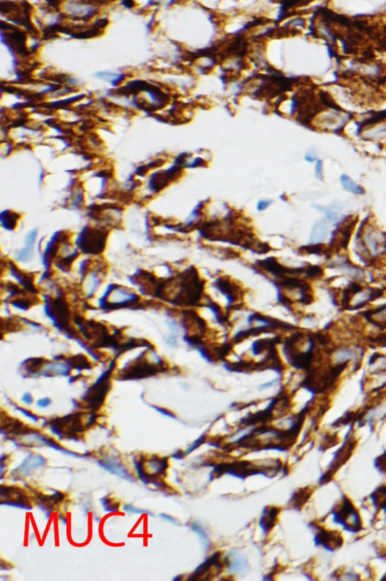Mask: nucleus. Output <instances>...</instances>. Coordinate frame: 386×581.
<instances>
[{"mask_svg":"<svg viewBox=\"0 0 386 581\" xmlns=\"http://www.w3.org/2000/svg\"><path fill=\"white\" fill-rule=\"evenodd\" d=\"M354 253L366 266H374L386 256V233L366 216L356 231Z\"/></svg>","mask_w":386,"mask_h":581,"instance_id":"f257e3e1","label":"nucleus"},{"mask_svg":"<svg viewBox=\"0 0 386 581\" xmlns=\"http://www.w3.org/2000/svg\"><path fill=\"white\" fill-rule=\"evenodd\" d=\"M384 289L363 286L362 283L349 281L340 292L337 306L339 311H359L371 302L383 297Z\"/></svg>","mask_w":386,"mask_h":581,"instance_id":"f03ea898","label":"nucleus"},{"mask_svg":"<svg viewBox=\"0 0 386 581\" xmlns=\"http://www.w3.org/2000/svg\"><path fill=\"white\" fill-rule=\"evenodd\" d=\"M333 519L350 532L355 533L361 528V520L355 507L348 498H343L342 504L333 511Z\"/></svg>","mask_w":386,"mask_h":581,"instance_id":"7ed1b4c3","label":"nucleus"},{"mask_svg":"<svg viewBox=\"0 0 386 581\" xmlns=\"http://www.w3.org/2000/svg\"><path fill=\"white\" fill-rule=\"evenodd\" d=\"M328 267L342 272L344 276L348 278L349 281L362 283L366 278L364 270L360 266L351 263L348 256L345 254H336L335 259L329 263Z\"/></svg>","mask_w":386,"mask_h":581,"instance_id":"20e7f679","label":"nucleus"},{"mask_svg":"<svg viewBox=\"0 0 386 581\" xmlns=\"http://www.w3.org/2000/svg\"><path fill=\"white\" fill-rule=\"evenodd\" d=\"M106 238L107 233L102 230L85 229L80 235L78 245L86 254H96L103 251Z\"/></svg>","mask_w":386,"mask_h":581,"instance_id":"39448f33","label":"nucleus"},{"mask_svg":"<svg viewBox=\"0 0 386 581\" xmlns=\"http://www.w3.org/2000/svg\"><path fill=\"white\" fill-rule=\"evenodd\" d=\"M356 314L378 330H386V302L366 311H358Z\"/></svg>","mask_w":386,"mask_h":581,"instance_id":"423d86ee","label":"nucleus"},{"mask_svg":"<svg viewBox=\"0 0 386 581\" xmlns=\"http://www.w3.org/2000/svg\"><path fill=\"white\" fill-rule=\"evenodd\" d=\"M316 543L324 546L328 550H335L340 547L342 544V539L340 534L337 532L326 531L325 530H320L317 534Z\"/></svg>","mask_w":386,"mask_h":581,"instance_id":"0eeeda50","label":"nucleus"},{"mask_svg":"<svg viewBox=\"0 0 386 581\" xmlns=\"http://www.w3.org/2000/svg\"><path fill=\"white\" fill-rule=\"evenodd\" d=\"M315 207L324 213L327 222H333L335 225L343 217L342 216V206L338 201L329 206H315Z\"/></svg>","mask_w":386,"mask_h":581,"instance_id":"6e6552de","label":"nucleus"},{"mask_svg":"<svg viewBox=\"0 0 386 581\" xmlns=\"http://www.w3.org/2000/svg\"><path fill=\"white\" fill-rule=\"evenodd\" d=\"M328 223L326 219H318L315 222L311 233L310 242L312 243L322 244L325 240L329 233Z\"/></svg>","mask_w":386,"mask_h":581,"instance_id":"1a4fd4ad","label":"nucleus"},{"mask_svg":"<svg viewBox=\"0 0 386 581\" xmlns=\"http://www.w3.org/2000/svg\"><path fill=\"white\" fill-rule=\"evenodd\" d=\"M340 183L342 188L347 192L357 195H363L366 193L364 188L357 184L346 174H342L340 177Z\"/></svg>","mask_w":386,"mask_h":581,"instance_id":"9d476101","label":"nucleus"},{"mask_svg":"<svg viewBox=\"0 0 386 581\" xmlns=\"http://www.w3.org/2000/svg\"><path fill=\"white\" fill-rule=\"evenodd\" d=\"M370 112H372V115H370L369 118L361 121L360 126H358V128H357V133H359V132L361 131L362 128L364 127V126L375 124V123L383 121V120L386 119V109L382 111H378V112H373V111H370Z\"/></svg>","mask_w":386,"mask_h":581,"instance_id":"9b49d317","label":"nucleus"},{"mask_svg":"<svg viewBox=\"0 0 386 581\" xmlns=\"http://www.w3.org/2000/svg\"><path fill=\"white\" fill-rule=\"evenodd\" d=\"M319 95L320 99H321V102H322V103L324 105V106H327V107L329 108H331V109H335L336 111H342V112H344V111L342 110V108H341L340 106H338V104H336V102H335L334 100L332 99V97H330V94H329L328 92H326V91H321V92H319Z\"/></svg>","mask_w":386,"mask_h":581,"instance_id":"f8f14e48","label":"nucleus"},{"mask_svg":"<svg viewBox=\"0 0 386 581\" xmlns=\"http://www.w3.org/2000/svg\"><path fill=\"white\" fill-rule=\"evenodd\" d=\"M17 219H18L17 215L12 213V212L6 213V216L2 214L1 216L2 223L8 229H13L15 223H16Z\"/></svg>","mask_w":386,"mask_h":581,"instance_id":"ddd939ff","label":"nucleus"},{"mask_svg":"<svg viewBox=\"0 0 386 581\" xmlns=\"http://www.w3.org/2000/svg\"><path fill=\"white\" fill-rule=\"evenodd\" d=\"M375 465L380 471L386 473V452L375 459Z\"/></svg>","mask_w":386,"mask_h":581,"instance_id":"4468645a","label":"nucleus"},{"mask_svg":"<svg viewBox=\"0 0 386 581\" xmlns=\"http://www.w3.org/2000/svg\"><path fill=\"white\" fill-rule=\"evenodd\" d=\"M315 176L318 180L322 181L324 180V171H323V162L321 160H318L315 165Z\"/></svg>","mask_w":386,"mask_h":581,"instance_id":"2eb2a0df","label":"nucleus"},{"mask_svg":"<svg viewBox=\"0 0 386 581\" xmlns=\"http://www.w3.org/2000/svg\"><path fill=\"white\" fill-rule=\"evenodd\" d=\"M271 201H261L258 203L257 209L259 210H263L269 206Z\"/></svg>","mask_w":386,"mask_h":581,"instance_id":"dca6fc26","label":"nucleus"},{"mask_svg":"<svg viewBox=\"0 0 386 581\" xmlns=\"http://www.w3.org/2000/svg\"><path fill=\"white\" fill-rule=\"evenodd\" d=\"M122 4L125 5V7H127V8L128 9L131 8V7H134V4L132 2V1H123V3H122Z\"/></svg>","mask_w":386,"mask_h":581,"instance_id":"f3484780","label":"nucleus"}]
</instances>
